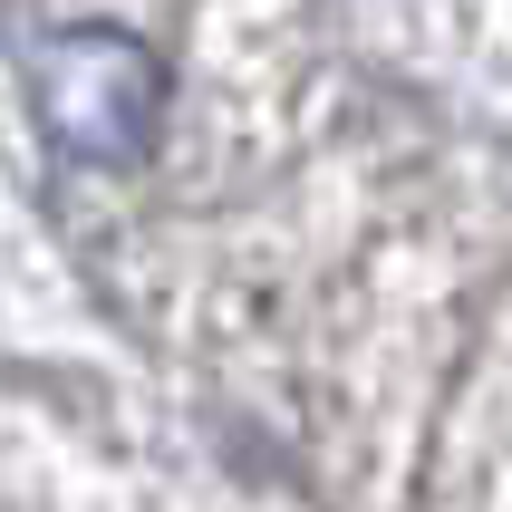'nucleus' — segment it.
<instances>
[{
  "label": "nucleus",
  "instance_id": "nucleus-1",
  "mask_svg": "<svg viewBox=\"0 0 512 512\" xmlns=\"http://www.w3.org/2000/svg\"><path fill=\"white\" fill-rule=\"evenodd\" d=\"M29 107H39L58 155L136 165L155 145V116H165V68L126 29H49L29 49Z\"/></svg>",
  "mask_w": 512,
  "mask_h": 512
}]
</instances>
